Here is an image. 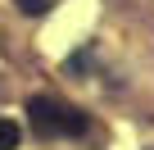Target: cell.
Instances as JSON below:
<instances>
[{
  "mask_svg": "<svg viewBox=\"0 0 154 150\" xmlns=\"http://www.w3.org/2000/svg\"><path fill=\"white\" fill-rule=\"evenodd\" d=\"M18 9H23V14H45L50 5H45V0H18Z\"/></svg>",
  "mask_w": 154,
  "mask_h": 150,
  "instance_id": "3957f363",
  "label": "cell"
},
{
  "mask_svg": "<svg viewBox=\"0 0 154 150\" xmlns=\"http://www.w3.org/2000/svg\"><path fill=\"white\" fill-rule=\"evenodd\" d=\"M0 150H18V123L0 118Z\"/></svg>",
  "mask_w": 154,
  "mask_h": 150,
  "instance_id": "7a4b0ae2",
  "label": "cell"
},
{
  "mask_svg": "<svg viewBox=\"0 0 154 150\" xmlns=\"http://www.w3.org/2000/svg\"><path fill=\"white\" fill-rule=\"evenodd\" d=\"M27 118H32V132H41V136H82L86 132V114L82 109L59 105L50 96H32L27 100Z\"/></svg>",
  "mask_w": 154,
  "mask_h": 150,
  "instance_id": "6da1fadb",
  "label": "cell"
}]
</instances>
